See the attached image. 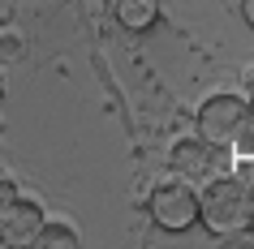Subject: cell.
<instances>
[{
    "mask_svg": "<svg viewBox=\"0 0 254 249\" xmlns=\"http://www.w3.org/2000/svg\"><path fill=\"white\" fill-rule=\"evenodd\" d=\"M13 198H17V189H13V185H9V181H0V210L9 206V202H13Z\"/></svg>",
    "mask_w": 254,
    "mask_h": 249,
    "instance_id": "9c48e42d",
    "label": "cell"
},
{
    "mask_svg": "<svg viewBox=\"0 0 254 249\" xmlns=\"http://www.w3.org/2000/svg\"><path fill=\"white\" fill-rule=\"evenodd\" d=\"M250 185L237 176H215L207 181V189L198 194V223L211 236H237L250 219Z\"/></svg>",
    "mask_w": 254,
    "mask_h": 249,
    "instance_id": "6da1fadb",
    "label": "cell"
},
{
    "mask_svg": "<svg viewBox=\"0 0 254 249\" xmlns=\"http://www.w3.org/2000/svg\"><path fill=\"white\" fill-rule=\"evenodd\" d=\"M151 219L160 223L164 232H186L198 223V194L190 181H168L151 194Z\"/></svg>",
    "mask_w": 254,
    "mask_h": 249,
    "instance_id": "3957f363",
    "label": "cell"
},
{
    "mask_svg": "<svg viewBox=\"0 0 254 249\" xmlns=\"http://www.w3.org/2000/svg\"><path fill=\"white\" fill-rule=\"evenodd\" d=\"M241 17H246V22L254 26V0H241Z\"/></svg>",
    "mask_w": 254,
    "mask_h": 249,
    "instance_id": "30bf717a",
    "label": "cell"
},
{
    "mask_svg": "<svg viewBox=\"0 0 254 249\" xmlns=\"http://www.w3.org/2000/svg\"><path fill=\"white\" fill-rule=\"evenodd\" d=\"M30 245H39V249H73L78 245V232H73L69 223H43Z\"/></svg>",
    "mask_w": 254,
    "mask_h": 249,
    "instance_id": "52a82bcc",
    "label": "cell"
},
{
    "mask_svg": "<svg viewBox=\"0 0 254 249\" xmlns=\"http://www.w3.org/2000/svg\"><path fill=\"white\" fill-rule=\"evenodd\" d=\"M250 116L254 112H250V103H246L241 95H211V99L198 107V138H207V142L220 146V150H233V142L246 133Z\"/></svg>",
    "mask_w": 254,
    "mask_h": 249,
    "instance_id": "7a4b0ae2",
    "label": "cell"
},
{
    "mask_svg": "<svg viewBox=\"0 0 254 249\" xmlns=\"http://www.w3.org/2000/svg\"><path fill=\"white\" fill-rule=\"evenodd\" d=\"M237 181L254 185V155H237Z\"/></svg>",
    "mask_w": 254,
    "mask_h": 249,
    "instance_id": "ba28073f",
    "label": "cell"
},
{
    "mask_svg": "<svg viewBox=\"0 0 254 249\" xmlns=\"http://www.w3.org/2000/svg\"><path fill=\"white\" fill-rule=\"evenodd\" d=\"M39 228H43V210L35 202H26V198H13L0 210V241L4 245H30Z\"/></svg>",
    "mask_w": 254,
    "mask_h": 249,
    "instance_id": "5b68a950",
    "label": "cell"
},
{
    "mask_svg": "<svg viewBox=\"0 0 254 249\" xmlns=\"http://www.w3.org/2000/svg\"><path fill=\"white\" fill-rule=\"evenodd\" d=\"M246 91H250V95H246V103H250V112H254V73H250V82H246Z\"/></svg>",
    "mask_w": 254,
    "mask_h": 249,
    "instance_id": "8fae6325",
    "label": "cell"
},
{
    "mask_svg": "<svg viewBox=\"0 0 254 249\" xmlns=\"http://www.w3.org/2000/svg\"><path fill=\"white\" fill-rule=\"evenodd\" d=\"M246 228H250V232H254V202H250V219H246Z\"/></svg>",
    "mask_w": 254,
    "mask_h": 249,
    "instance_id": "7c38bea8",
    "label": "cell"
},
{
    "mask_svg": "<svg viewBox=\"0 0 254 249\" xmlns=\"http://www.w3.org/2000/svg\"><path fill=\"white\" fill-rule=\"evenodd\" d=\"M224 159L228 150H220V146H211L207 138H186V142H177L173 146V172L181 176V181H215V176H224Z\"/></svg>",
    "mask_w": 254,
    "mask_h": 249,
    "instance_id": "277c9868",
    "label": "cell"
},
{
    "mask_svg": "<svg viewBox=\"0 0 254 249\" xmlns=\"http://www.w3.org/2000/svg\"><path fill=\"white\" fill-rule=\"evenodd\" d=\"M112 17L125 30H151L160 22V0H112Z\"/></svg>",
    "mask_w": 254,
    "mask_h": 249,
    "instance_id": "8992f818",
    "label": "cell"
}]
</instances>
